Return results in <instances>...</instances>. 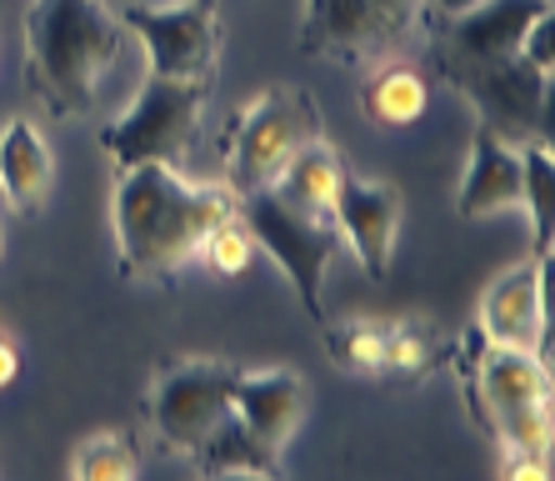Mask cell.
<instances>
[{"label": "cell", "mask_w": 555, "mask_h": 481, "mask_svg": "<svg viewBox=\"0 0 555 481\" xmlns=\"http://www.w3.org/2000/svg\"><path fill=\"white\" fill-rule=\"evenodd\" d=\"M235 216L231 186L185 181L176 166L120 170L111 195L120 276L130 281H170L185 261L201 256V241Z\"/></svg>", "instance_id": "6da1fadb"}, {"label": "cell", "mask_w": 555, "mask_h": 481, "mask_svg": "<svg viewBox=\"0 0 555 481\" xmlns=\"http://www.w3.org/2000/svg\"><path fill=\"white\" fill-rule=\"evenodd\" d=\"M130 36L105 0H36L26 11V86L55 116H86Z\"/></svg>", "instance_id": "7a4b0ae2"}, {"label": "cell", "mask_w": 555, "mask_h": 481, "mask_svg": "<svg viewBox=\"0 0 555 481\" xmlns=\"http://www.w3.org/2000/svg\"><path fill=\"white\" fill-rule=\"evenodd\" d=\"M235 216L250 231L256 251H266L281 266L285 281L296 287L306 316L325 321V271H331V261L340 251V236L331 226V216H306V211L285 206L281 195L271 191L235 195Z\"/></svg>", "instance_id": "3957f363"}, {"label": "cell", "mask_w": 555, "mask_h": 481, "mask_svg": "<svg viewBox=\"0 0 555 481\" xmlns=\"http://www.w3.org/2000/svg\"><path fill=\"white\" fill-rule=\"evenodd\" d=\"M210 86H185V80H145L141 96L120 111L111 126H101V151L111 166H181L191 151L201 111H206Z\"/></svg>", "instance_id": "277c9868"}, {"label": "cell", "mask_w": 555, "mask_h": 481, "mask_svg": "<svg viewBox=\"0 0 555 481\" xmlns=\"http://www.w3.org/2000/svg\"><path fill=\"white\" fill-rule=\"evenodd\" d=\"M321 136V116L310 105L306 91L296 86H271L231 121V191L250 195V191H271L275 176L291 166L300 145H310Z\"/></svg>", "instance_id": "5b68a950"}, {"label": "cell", "mask_w": 555, "mask_h": 481, "mask_svg": "<svg viewBox=\"0 0 555 481\" xmlns=\"http://www.w3.org/2000/svg\"><path fill=\"white\" fill-rule=\"evenodd\" d=\"M120 26L141 46L145 71L155 80H185V86H210L220 65V26L216 0H181V5H120Z\"/></svg>", "instance_id": "8992f818"}, {"label": "cell", "mask_w": 555, "mask_h": 481, "mask_svg": "<svg viewBox=\"0 0 555 481\" xmlns=\"http://www.w3.org/2000/svg\"><path fill=\"white\" fill-rule=\"evenodd\" d=\"M426 21V0H306L300 51L336 65H375Z\"/></svg>", "instance_id": "52a82bcc"}, {"label": "cell", "mask_w": 555, "mask_h": 481, "mask_svg": "<svg viewBox=\"0 0 555 481\" xmlns=\"http://www.w3.org/2000/svg\"><path fill=\"white\" fill-rule=\"evenodd\" d=\"M231 377L225 362H181L166 366L151 387V427L176 452H195L220 421L231 417Z\"/></svg>", "instance_id": "ba28073f"}, {"label": "cell", "mask_w": 555, "mask_h": 481, "mask_svg": "<svg viewBox=\"0 0 555 481\" xmlns=\"http://www.w3.org/2000/svg\"><path fill=\"white\" fill-rule=\"evenodd\" d=\"M446 76L461 86V96L476 105L480 126L511 141V136H530L545 121L551 105V80L541 71H530L520 55L505 61H446Z\"/></svg>", "instance_id": "9c48e42d"}, {"label": "cell", "mask_w": 555, "mask_h": 481, "mask_svg": "<svg viewBox=\"0 0 555 481\" xmlns=\"http://www.w3.org/2000/svg\"><path fill=\"white\" fill-rule=\"evenodd\" d=\"M401 191L386 181H365L356 170H346V181L336 191L331 206V226H336L340 246H350V256L361 261V271H371L375 281L390 276V256H396V236H401Z\"/></svg>", "instance_id": "30bf717a"}, {"label": "cell", "mask_w": 555, "mask_h": 481, "mask_svg": "<svg viewBox=\"0 0 555 481\" xmlns=\"http://www.w3.org/2000/svg\"><path fill=\"white\" fill-rule=\"evenodd\" d=\"M551 316H545V256L520 261L501 271L480 296V341L486 346H516V352H541L551 341Z\"/></svg>", "instance_id": "8fae6325"}, {"label": "cell", "mask_w": 555, "mask_h": 481, "mask_svg": "<svg viewBox=\"0 0 555 481\" xmlns=\"http://www.w3.org/2000/svg\"><path fill=\"white\" fill-rule=\"evenodd\" d=\"M310 412V387L300 371H235L231 377V417L260 446H291Z\"/></svg>", "instance_id": "7c38bea8"}, {"label": "cell", "mask_w": 555, "mask_h": 481, "mask_svg": "<svg viewBox=\"0 0 555 481\" xmlns=\"http://www.w3.org/2000/svg\"><path fill=\"white\" fill-rule=\"evenodd\" d=\"M545 11L551 0H486L440 26V51L446 61H505L520 51L530 21Z\"/></svg>", "instance_id": "4fadbf2b"}, {"label": "cell", "mask_w": 555, "mask_h": 481, "mask_svg": "<svg viewBox=\"0 0 555 481\" xmlns=\"http://www.w3.org/2000/svg\"><path fill=\"white\" fill-rule=\"evenodd\" d=\"M505 211H520V145L501 141L480 126L465 156V176L455 191V216L461 221H491Z\"/></svg>", "instance_id": "5bb4252c"}, {"label": "cell", "mask_w": 555, "mask_h": 481, "mask_svg": "<svg viewBox=\"0 0 555 481\" xmlns=\"http://www.w3.org/2000/svg\"><path fill=\"white\" fill-rule=\"evenodd\" d=\"M55 181V156L46 136L36 130V121L15 116L0 126V195L11 201L21 216H36L51 195Z\"/></svg>", "instance_id": "9a60e30c"}, {"label": "cell", "mask_w": 555, "mask_h": 481, "mask_svg": "<svg viewBox=\"0 0 555 481\" xmlns=\"http://www.w3.org/2000/svg\"><path fill=\"white\" fill-rule=\"evenodd\" d=\"M480 396L491 406V421L520 406L551 402V362L541 352H516V346H486L480 352Z\"/></svg>", "instance_id": "2e32d148"}, {"label": "cell", "mask_w": 555, "mask_h": 481, "mask_svg": "<svg viewBox=\"0 0 555 481\" xmlns=\"http://www.w3.org/2000/svg\"><path fill=\"white\" fill-rule=\"evenodd\" d=\"M346 156H340L331 141H315L300 145L296 156H291V166L275 176L271 195H281L285 206L306 211V216H331V206H336V191L340 181H346Z\"/></svg>", "instance_id": "e0dca14e"}, {"label": "cell", "mask_w": 555, "mask_h": 481, "mask_svg": "<svg viewBox=\"0 0 555 481\" xmlns=\"http://www.w3.org/2000/svg\"><path fill=\"white\" fill-rule=\"evenodd\" d=\"M426 105H430V86L411 61L386 55V61L371 65V76H365V86H361V116L365 121H375L380 130L415 126V121L426 116Z\"/></svg>", "instance_id": "ac0fdd59"}, {"label": "cell", "mask_w": 555, "mask_h": 481, "mask_svg": "<svg viewBox=\"0 0 555 481\" xmlns=\"http://www.w3.org/2000/svg\"><path fill=\"white\" fill-rule=\"evenodd\" d=\"M520 211L535 226V256L551 261V236H555V156L551 141H530L520 145Z\"/></svg>", "instance_id": "d6986e66"}, {"label": "cell", "mask_w": 555, "mask_h": 481, "mask_svg": "<svg viewBox=\"0 0 555 481\" xmlns=\"http://www.w3.org/2000/svg\"><path fill=\"white\" fill-rule=\"evenodd\" d=\"M191 456H201L206 477H216V471H275V452L271 446H260L235 417L220 421Z\"/></svg>", "instance_id": "ffe728a7"}, {"label": "cell", "mask_w": 555, "mask_h": 481, "mask_svg": "<svg viewBox=\"0 0 555 481\" xmlns=\"http://www.w3.org/2000/svg\"><path fill=\"white\" fill-rule=\"evenodd\" d=\"M141 477V456L120 431H95L70 456V481H135Z\"/></svg>", "instance_id": "44dd1931"}, {"label": "cell", "mask_w": 555, "mask_h": 481, "mask_svg": "<svg viewBox=\"0 0 555 481\" xmlns=\"http://www.w3.org/2000/svg\"><path fill=\"white\" fill-rule=\"evenodd\" d=\"M325 346L346 371H386V326L375 321L325 326Z\"/></svg>", "instance_id": "7402d4cb"}, {"label": "cell", "mask_w": 555, "mask_h": 481, "mask_svg": "<svg viewBox=\"0 0 555 481\" xmlns=\"http://www.w3.org/2000/svg\"><path fill=\"white\" fill-rule=\"evenodd\" d=\"M491 427H495V436H501L505 452H551V436H555L551 402L520 406V412H505V417H495Z\"/></svg>", "instance_id": "603a6c76"}, {"label": "cell", "mask_w": 555, "mask_h": 481, "mask_svg": "<svg viewBox=\"0 0 555 481\" xmlns=\"http://www.w3.org/2000/svg\"><path fill=\"white\" fill-rule=\"evenodd\" d=\"M201 256H206V266L216 276H246L250 261H256V241H250V231L241 226V216H231V221H220L216 231L201 241Z\"/></svg>", "instance_id": "cb8c5ba5"}, {"label": "cell", "mask_w": 555, "mask_h": 481, "mask_svg": "<svg viewBox=\"0 0 555 481\" xmlns=\"http://www.w3.org/2000/svg\"><path fill=\"white\" fill-rule=\"evenodd\" d=\"M430 366V337H426V326H415V321H396L386 326V371H426Z\"/></svg>", "instance_id": "d4e9b609"}, {"label": "cell", "mask_w": 555, "mask_h": 481, "mask_svg": "<svg viewBox=\"0 0 555 481\" xmlns=\"http://www.w3.org/2000/svg\"><path fill=\"white\" fill-rule=\"evenodd\" d=\"M555 11H545V15H535L530 21V30H526V40H520V61L530 65V71H541L545 80H555Z\"/></svg>", "instance_id": "484cf974"}, {"label": "cell", "mask_w": 555, "mask_h": 481, "mask_svg": "<svg viewBox=\"0 0 555 481\" xmlns=\"http://www.w3.org/2000/svg\"><path fill=\"white\" fill-rule=\"evenodd\" d=\"M501 481H551V452H505Z\"/></svg>", "instance_id": "4316f807"}, {"label": "cell", "mask_w": 555, "mask_h": 481, "mask_svg": "<svg viewBox=\"0 0 555 481\" xmlns=\"http://www.w3.org/2000/svg\"><path fill=\"white\" fill-rule=\"evenodd\" d=\"M15 377H21V346H15V341L0 331V391L11 387Z\"/></svg>", "instance_id": "83f0119b"}, {"label": "cell", "mask_w": 555, "mask_h": 481, "mask_svg": "<svg viewBox=\"0 0 555 481\" xmlns=\"http://www.w3.org/2000/svg\"><path fill=\"white\" fill-rule=\"evenodd\" d=\"M476 5H486V0H426V11L436 15L440 26H446V21H455V15H465V11H476Z\"/></svg>", "instance_id": "f1b7e54d"}, {"label": "cell", "mask_w": 555, "mask_h": 481, "mask_svg": "<svg viewBox=\"0 0 555 481\" xmlns=\"http://www.w3.org/2000/svg\"><path fill=\"white\" fill-rule=\"evenodd\" d=\"M210 481H275V471H216Z\"/></svg>", "instance_id": "f546056e"}]
</instances>
